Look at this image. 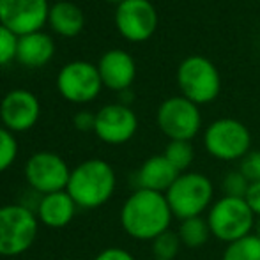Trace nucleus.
<instances>
[{
  "label": "nucleus",
  "mask_w": 260,
  "mask_h": 260,
  "mask_svg": "<svg viewBox=\"0 0 260 260\" xmlns=\"http://www.w3.org/2000/svg\"><path fill=\"white\" fill-rule=\"evenodd\" d=\"M172 209L165 193L135 189L120 207V226L137 241H154L170 230Z\"/></svg>",
  "instance_id": "obj_1"
},
{
  "label": "nucleus",
  "mask_w": 260,
  "mask_h": 260,
  "mask_svg": "<svg viewBox=\"0 0 260 260\" xmlns=\"http://www.w3.org/2000/svg\"><path fill=\"white\" fill-rule=\"evenodd\" d=\"M117 189V175L110 163L100 157L82 161L71 170L66 191L78 209L103 207Z\"/></svg>",
  "instance_id": "obj_2"
},
{
  "label": "nucleus",
  "mask_w": 260,
  "mask_h": 260,
  "mask_svg": "<svg viewBox=\"0 0 260 260\" xmlns=\"http://www.w3.org/2000/svg\"><path fill=\"white\" fill-rule=\"evenodd\" d=\"M175 219L197 218L214 204V184L200 172H184L165 193Z\"/></svg>",
  "instance_id": "obj_3"
},
{
  "label": "nucleus",
  "mask_w": 260,
  "mask_h": 260,
  "mask_svg": "<svg viewBox=\"0 0 260 260\" xmlns=\"http://www.w3.org/2000/svg\"><path fill=\"white\" fill-rule=\"evenodd\" d=\"M39 219L34 211L21 204L0 206V257H20L34 246Z\"/></svg>",
  "instance_id": "obj_4"
},
{
  "label": "nucleus",
  "mask_w": 260,
  "mask_h": 260,
  "mask_svg": "<svg viewBox=\"0 0 260 260\" xmlns=\"http://www.w3.org/2000/svg\"><path fill=\"white\" fill-rule=\"evenodd\" d=\"M206 218L212 237L225 244L253 234L255 221H257V216L246 200L225 195L214 200Z\"/></svg>",
  "instance_id": "obj_5"
},
{
  "label": "nucleus",
  "mask_w": 260,
  "mask_h": 260,
  "mask_svg": "<svg viewBox=\"0 0 260 260\" xmlns=\"http://www.w3.org/2000/svg\"><path fill=\"white\" fill-rule=\"evenodd\" d=\"M204 147L219 161H241L251 151V135L241 120L223 117L207 126Z\"/></svg>",
  "instance_id": "obj_6"
},
{
  "label": "nucleus",
  "mask_w": 260,
  "mask_h": 260,
  "mask_svg": "<svg viewBox=\"0 0 260 260\" xmlns=\"http://www.w3.org/2000/svg\"><path fill=\"white\" fill-rule=\"evenodd\" d=\"M177 82L182 96L195 105L214 101L221 89L218 69L211 60L200 55H193L181 62L177 69Z\"/></svg>",
  "instance_id": "obj_7"
},
{
  "label": "nucleus",
  "mask_w": 260,
  "mask_h": 260,
  "mask_svg": "<svg viewBox=\"0 0 260 260\" xmlns=\"http://www.w3.org/2000/svg\"><path fill=\"white\" fill-rule=\"evenodd\" d=\"M157 127L170 140L191 142L202 127V115L199 105L184 96L168 98L157 108Z\"/></svg>",
  "instance_id": "obj_8"
},
{
  "label": "nucleus",
  "mask_w": 260,
  "mask_h": 260,
  "mask_svg": "<svg viewBox=\"0 0 260 260\" xmlns=\"http://www.w3.org/2000/svg\"><path fill=\"white\" fill-rule=\"evenodd\" d=\"M71 168L62 156L50 151L36 152L25 163V179L34 191L43 195L66 191Z\"/></svg>",
  "instance_id": "obj_9"
},
{
  "label": "nucleus",
  "mask_w": 260,
  "mask_h": 260,
  "mask_svg": "<svg viewBox=\"0 0 260 260\" xmlns=\"http://www.w3.org/2000/svg\"><path fill=\"white\" fill-rule=\"evenodd\" d=\"M103 82L100 71L90 62L76 60L64 66L57 76V89L71 103H89L96 100Z\"/></svg>",
  "instance_id": "obj_10"
},
{
  "label": "nucleus",
  "mask_w": 260,
  "mask_h": 260,
  "mask_svg": "<svg viewBox=\"0 0 260 260\" xmlns=\"http://www.w3.org/2000/svg\"><path fill=\"white\" fill-rule=\"evenodd\" d=\"M48 14V0H0V25L18 38L41 30Z\"/></svg>",
  "instance_id": "obj_11"
},
{
  "label": "nucleus",
  "mask_w": 260,
  "mask_h": 260,
  "mask_svg": "<svg viewBox=\"0 0 260 260\" xmlns=\"http://www.w3.org/2000/svg\"><path fill=\"white\" fill-rule=\"evenodd\" d=\"M115 23L127 41L142 43L154 34L157 13L149 0H122L117 7Z\"/></svg>",
  "instance_id": "obj_12"
},
{
  "label": "nucleus",
  "mask_w": 260,
  "mask_h": 260,
  "mask_svg": "<svg viewBox=\"0 0 260 260\" xmlns=\"http://www.w3.org/2000/svg\"><path fill=\"white\" fill-rule=\"evenodd\" d=\"M138 129V119L127 105H106L96 113L94 133L101 142L120 145L129 142Z\"/></svg>",
  "instance_id": "obj_13"
},
{
  "label": "nucleus",
  "mask_w": 260,
  "mask_h": 260,
  "mask_svg": "<svg viewBox=\"0 0 260 260\" xmlns=\"http://www.w3.org/2000/svg\"><path fill=\"white\" fill-rule=\"evenodd\" d=\"M41 115L39 100L23 89L11 90L0 103V119L11 133H23L36 126Z\"/></svg>",
  "instance_id": "obj_14"
},
{
  "label": "nucleus",
  "mask_w": 260,
  "mask_h": 260,
  "mask_svg": "<svg viewBox=\"0 0 260 260\" xmlns=\"http://www.w3.org/2000/svg\"><path fill=\"white\" fill-rule=\"evenodd\" d=\"M98 71H100L103 85L124 92L133 83L135 75H137V66H135L133 57L124 50H110L101 57Z\"/></svg>",
  "instance_id": "obj_15"
},
{
  "label": "nucleus",
  "mask_w": 260,
  "mask_h": 260,
  "mask_svg": "<svg viewBox=\"0 0 260 260\" xmlns=\"http://www.w3.org/2000/svg\"><path fill=\"white\" fill-rule=\"evenodd\" d=\"M179 175L181 174L172 167L167 157L163 154H156L142 163V167L135 174V182H137V189L167 193Z\"/></svg>",
  "instance_id": "obj_16"
},
{
  "label": "nucleus",
  "mask_w": 260,
  "mask_h": 260,
  "mask_svg": "<svg viewBox=\"0 0 260 260\" xmlns=\"http://www.w3.org/2000/svg\"><path fill=\"white\" fill-rule=\"evenodd\" d=\"M78 206L68 191H57L43 195L36 207L39 223L48 229H64L75 219Z\"/></svg>",
  "instance_id": "obj_17"
},
{
  "label": "nucleus",
  "mask_w": 260,
  "mask_h": 260,
  "mask_svg": "<svg viewBox=\"0 0 260 260\" xmlns=\"http://www.w3.org/2000/svg\"><path fill=\"white\" fill-rule=\"evenodd\" d=\"M55 53V45L45 32H32V34L18 38L16 60L27 68H41L48 64Z\"/></svg>",
  "instance_id": "obj_18"
},
{
  "label": "nucleus",
  "mask_w": 260,
  "mask_h": 260,
  "mask_svg": "<svg viewBox=\"0 0 260 260\" xmlns=\"http://www.w3.org/2000/svg\"><path fill=\"white\" fill-rule=\"evenodd\" d=\"M48 21L55 32L66 38H75L82 32L85 18L78 6L71 2H58L50 7Z\"/></svg>",
  "instance_id": "obj_19"
},
{
  "label": "nucleus",
  "mask_w": 260,
  "mask_h": 260,
  "mask_svg": "<svg viewBox=\"0 0 260 260\" xmlns=\"http://www.w3.org/2000/svg\"><path fill=\"white\" fill-rule=\"evenodd\" d=\"M177 234H179V239H181L182 246L188 248V250H199V248L206 246L209 243V239L212 237L207 218H204V216L182 219V221L179 223Z\"/></svg>",
  "instance_id": "obj_20"
},
{
  "label": "nucleus",
  "mask_w": 260,
  "mask_h": 260,
  "mask_svg": "<svg viewBox=\"0 0 260 260\" xmlns=\"http://www.w3.org/2000/svg\"><path fill=\"white\" fill-rule=\"evenodd\" d=\"M221 260H260V237L253 232L226 244Z\"/></svg>",
  "instance_id": "obj_21"
},
{
  "label": "nucleus",
  "mask_w": 260,
  "mask_h": 260,
  "mask_svg": "<svg viewBox=\"0 0 260 260\" xmlns=\"http://www.w3.org/2000/svg\"><path fill=\"white\" fill-rule=\"evenodd\" d=\"M163 156L170 161V165L179 174H184V172H188V168L191 167L193 159H195V149H193L191 142L170 140Z\"/></svg>",
  "instance_id": "obj_22"
},
{
  "label": "nucleus",
  "mask_w": 260,
  "mask_h": 260,
  "mask_svg": "<svg viewBox=\"0 0 260 260\" xmlns=\"http://www.w3.org/2000/svg\"><path fill=\"white\" fill-rule=\"evenodd\" d=\"M182 248V243L179 239V234L174 230H167L161 236H157L154 241H151V250L154 258L159 260H175Z\"/></svg>",
  "instance_id": "obj_23"
},
{
  "label": "nucleus",
  "mask_w": 260,
  "mask_h": 260,
  "mask_svg": "<svg viewBox=\"0 0 260 260\" xmlns=\"http://www.w3.org/2000/svg\"><path fill=\"white\" fill-rule=\"evenodd\" d=\"M250 188V181L237 170L226 172L221 181V191L225 197H234V199H244Z\"/></svg>",
  "instance_id": "obj_24"
},
{
  "label": "nucleus",
  "mask_w": 260,
  "mask_h": 260,
  "mask_svg": "<svg viewBox=\"0 0 260 260\" xmlns=\"http://www.w3.org/2000/svg\"><path fill=\"white\" fill-rule=\"evenodd\" d=\"M18 142L14 135L6 127H0V174L6 172L16 161Z\"/></svg>",
  "instance_id": "obj_25"
},
{
  "label": "nucleus",
  "mask_w": 260,
  "mask_h": 260,
  "mask_svg": "<svg viewBox=\"0 0 260 260\" xmlns=\"http://www.w3.org/2000/svg\"><path fill=\"white\" fill-rule=\"evenodd\" d=\"M16 46H18V36L13 34L4 25H0V66L16 58Z\"/></svg>",
  "instance_id": "obj_26"
},
{
  "label": "nucleus",
  "mask_w": 260,
  "mask_h": 260,
  "mask_svg": "<svg viewBox=\"0 0 260 260\" xmlns=\"http://www.w3.org/2000/svg\"><path fill=\"white\" fill-rule=\"evenodd\" d=\"M239 172L251 182L260 181V151H250L241 159Z\"/></svg>",
  "instance_id": "obj_27"
},
{
  "label": "nucleus",
  "mask_w": 260,
  "mask_h": 260,
  "mask_svg": "<svg viewBox=\"0 0 260 260\" xmlns=\"http://www.w3.org/2000/svg\"><path fill=\"white\" fill-rule=\"evenodd\" d=\"M92 260H137V258H135L127 250H124V248L110 246V248L101 250Z\"/></svg>",
  "instance_id": "obj_28"
},
{
  "label": "nucleus",
  "mask_w": 260,
  "mask_h": 260,
  "mask_svg": "<svg viewBox=\"0 0 260 260\" xmlns=\"http://www.w3.org/2000/svg\"><path fill=\"white\" fill-rule=\"evenodd\" d=\"M75 127L78 131H83V133L94 131V127H96V113L78 112L75 115Z\"/></svg>",
  "instance_id": "obj_29"
},
{
  "label": "nucleus",
  "mask_w": 260,
  "mask_h": 260,
  "mask_svg": "<svg viewBox=\"0 0 260 260\" xmlns=\"http://www.w3.org/2000/svg\"><path fill=\"white\" fill-rule=\"evenodd\" d=\"M244 200L248 202V206H250L251 211L255 212V216H260V181L251 182Z\"/></svg>",
  "instance_id": "obj_30"
},
{
  "label": "nucleus",
  "mask_w": 260,
  "mask_h": 260,
  "mask_svg": "<svg viewBox=\"0 0 260 260\" xmlns=\"http://www.w3.org/2000/svg\"><path fill=\"white\" fill-rule=\"evenodd\" d=\"M253 232L260 237V216H257V221H255V230H253Z\"/></svg>",
  "instance_id": "obj_31"
},
{
  "label": "nucleus",
  "mask_w": 260,
  "mask_h": 260,
  "mask_svg": "<svg viewBox=\"0 0 260 260\" xmlns=\"http://www.w3.org/2000/svg\"><path fill=\"white\" fill-rule=\"evenodd\" d=\"M106 2H115V4H120L122 0H106Z\"/></svg>",
  "instance_id": "obj_32"
},
{
  "label": "nucleus",
  "mask_w": 260,
  "mask_h": 260,
  "mask_svg": "<svg viewBox=\"0 0 260 260\" xmlns=\"http://www.w3.org/2000/svg\"><path fill=\"white\" fill-rule=\"evenodd\" d=\"M152 260H159V258H152Z\"/></svg>",
  "instance_id": "obj_33"
}]
</instances>
